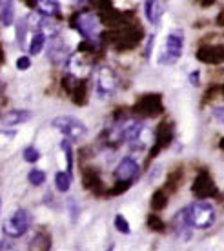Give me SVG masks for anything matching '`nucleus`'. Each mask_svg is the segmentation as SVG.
Instances as JSON below:
<instances>
[{
	"mask_svg": "<svg viewBox=\"0 0 224 251\" xmlns=\"http://www.w3.org/2000/svg\"><path fill=\"white\" fill-rule=\"evenodd\" d=\"M182 50H184V35H182V31L181 29L171 31L166 37V40H164V44L161 48L159 62L162 66H173L182 57Z\"/></svg>",
	"mask_w": 224,
	"mask_h": 251,
	"instance_id": "obj_1",
	"label": "nucleus"
},
{
	"mask_svg": "<svg viewBox=\"0 0 224 251\" xmlns=\"http://www.w3.org/2000/svg\"><path fill=\"white\" fill-rule=\"evenodd\" d=\"M51 126L55 127L56 131H60L64 135V140L68 142H77L87 135V127L82 120L69 117V115H62V117H56L53 119Z\"/></svg>",
	"mask_w": 224,
	"mask_h": 251,
	"instance_id": "obj_2",
	"label": "nucleus"
},
{
	"mask_svg": "<svg viewBox=\"0 0 224 251\" xmlns=\"http://www.w3.org/2000/svg\"><path fill=\"white\" fill-rule=\"evenodd\" d=\"M188 219L192 227H199V229H208L215 222V209L212 204H208L204 201L193 202L192 206L186 209Z\"/></svg>",
	"mask_w": 224,
	"mask_h": 251,
	"instance_id": "obj_3",
	"label": "nucleus"
},
{
	"mask_svg": "<svg viewBox=\"0 0 224 251\" xmlns=\"http://www.w3.org/2000/svg\"><path fill=\"white\" fill-rule=\"evenodd\" d=\"M29 226H31V215H29V211L28 209H17L4 222L2 229H4V233L9 239H19V237H22L29 229Z\"/></svg>",
	"mask_w": 224,
	"mask_h": 251,
	"instance_id": "obj_4",
	"label": "nucleus"
},
{
	"mask_svg": "<svg viewBox=\"0 0 224 251\" xmlns=\"http://www.w3.org/2000/svg\"><path fill=\"white\" fill-rule=\"evenodd\" d=\"M118 88V78L112 68H100L97 73V82H95V93L100 99H108L115 95Z\"/></svg>",
	"mask_w": 224,
	"mask_h": 251,
	"instance_id": "obj_5",
	"label": "nucleus"
},
{
	"mask_svg": "<svg viewBox=\"0 0 224 251\" xmlns=\"http://www.w3.org/2000/svg\"><path fill=\"white\" fill-rule=\"evenodd\" d=\"M118 140H126V142H142L144 135L148 131V127L144 122L139 120H124L122 124H117L115 127Z\"/></svg>",
	"mask_w": 224,
	"mask_h": 251,
	"instance_id": "obj_6",
	"label": "nucleus"
},
{
	"mask_svg": "<svg viewBox=\"0 0 224 251\" xmlns=\"http://www.w3.org/2000/svg\"><path fill=\"white\" fill-rule=\"evenodd\" d=\"M75 25L82 37H86L87 40H97L99 37V20L93 13H81L75 20Z\"/></svg>",
	"mask_w": 224,
	"mask_h": 251,
	"instance_id": "obj_7",
	"label": "nucleus"
},
{
	"mask_svg": "<svg viewBox=\"0 0 224 251\" xmlns=\"http://www.w3.org/2000/svg\"><path fill=\"white\" fill-rule=\"evenodd\" d=\"M137 173H139V164L131 157L122 158L118 162L117 168H115V176L120 178V180H131L133 176H137Z\"/></svg>",
	"mask_w": 224,
	"mask_h": 251,
	"instance_id": "obj_8",
	"label": "nucleus"
},
{
	"mask_svg": "<svg viewBox=\"0 0 224 251\" xmlns=\"http://www.w3.org/2000/svg\"><path fill=\"white\" fill-rule=\"evenodd\" d=\"M29 119H31V111H28V109H13V111H9V113H6L2 117V124L19 126Z\"/></svg>",
	"mask_w": 224,
	"mask_h": 251,
	"instance_id": "obj_9",
	"label": "nucleus"
},
{
	"mask_svg": "<svg viewBox=\"0 0 224 251\" xmlns=\"http://www.w3.org/2000/svg\"><path fill=\"white\" fill-rule=\"evenodd\" d=\"M144 15L151 24H159L164 15V6L161 2H144Z\"/></svg>",
	"mask_w": 224,
	"mask_h": 251,
	"instance_id": "obj_10",
	"label": "nucleus"
},
{
	"mask_svg": "<svg viewBox=\"0 0 224 251\" xmlns=\"http://www.w3.org/2000/svg\"><path fill=\"white\" fill-rule=\"evenodd\" d=\"M37 6V11L46 17V19H51V17H56L58 13H60V6H58V2H53V0H40L35 4Z\"/></svg>",
	"mask_w": 224,
	"mask_h": 251,
	"instance_id": "obj_11",
	"label": "nucleus"
},
{
	"mask_svg": "<svg viewBox=\"0 0 224 251\" xmlns=\"http://www.w3.org/2000/svg\"><path fill=\"white\" fill-rule=\"evenodd\" d=\"M15 20V4L13 2H0V22L4 27L13 24Z\"/></svg>",
	"mask_w": 224,
	"mask_h": 251,
	"instance_id": "obj_12",
	"label": "nucleus"
},
{
	"mask_svg": "<svg viewBox=\"0 0 224 251\" xmlns=\"http://www.w3.org/2000/svg\"><path fill=\"white\" fill-rule=\"evenodd\" d=\"M55 188L60 193H68L69 188H71V175H69L68 171H58V173H55Z\"/></svg>",
	"mask_w": 224,
	"mask_h": 251,
	"instance_id": "obj_13",
	"label": "nucleus"
},
{
	"mask_svg": "<svg viewBox=\"0 0 224 251\" xmlns=\"http://www.w3.org/2000/svg\"><path fill=\"white\" fill-rule=\"evenodd\" d=\"M46 35L40 31L33 33L31 37V42H29V48H28V51H29V55H38L40 51L44 50V46H46Z\"/></svg>",
	"mask_w": 224,
	"mask_h": 251,
	"instance_id": "obj_14",
	"label": "nucleus"
},
{
	"mask_svg": "<svg viewBox=\"0 0 224 251\" xmlns=\"http://www.w3.org/2000/svg\"><path fill=\"white\" fill-rule=\"evenodd\" d=\"M28 180L31 186H42L46 182V173L42 170H31L28 173Z\"/></svg>",
	"mask_w": 224,
	"mask_h": 251,
	"instance_id": "obj_15",
	"label": "nucleus"
},
{
	"mask_svg": "<svg viewBox=\"0 0 224 251\" xmlns=\"http://www.w3.org/2000/svg\"><path fill=\"white\" fill-rule=\"evenodd\" d=\"M113 226L117 227V231L124 233V235H130V233H131L130 222L126 220L124 215H117V217H115V220H113Z\"/></svg>",
	"mask_w": 224,
	"mask_h": 251,
	"instance_id": "obj_16",
	"label": "nucleus"
},
{
	"mask_svg": "<svg viewBox=\"0 0 224 251\" xmlns=\"http://www.w3.org/2000/svg\"><path fill=\"white\" fill-rule=\"evenodd\" d=\"M60 148H62L64 155H66V170H68V173L71 175V168H73V153H71V144H69L68 140H62V142H60Z\"/></svg>",
	"mask_w": 224,
	"mask_h": 251,
	"instance_id": "obj_17",
	"label": "nucleus"
},
{
	"mask_svg": "<svg viewBox=\"0 0 224 251\" xmlns=\"http://www.w3.org/2000/svg\"><path fill=\"white\" fill-rule=\"evenodd\" d=\"M22 157H24L26 162L35 164V162H38V160H40V151H38L37 148L29 146V148H26V150L22 151Z\"/></svg>",
	"mask_w": 224,
	"mask_h": 251,
	"instance_id": "obj_18",
	"label": "nucleus"
},
{
	"mask_svg": "<svg viewBox=\"0 0 224 251\" xmlns=\"http://www.w3.org/2000/svg\"><path fill=\"white\" fill-rule=\"evenodd\" d=\"M28 19H22L19 20V24H17V38H19V44L24 48V37H26V33H28Z\"/></svg>",
	"mask_w": 224,
	"mask_h": 251,
	"instance_id": "obj_19",
	"label": "nucleus"
},
{
	"mask_svg": "<svg viewBox=\"0 0 224 251\" xmlns=\"http://www.w3.org/2000/svg\"><path fill=\"white\" fill-rule=\"evenodd\" d=\"M31 68V58L29 57H19L17 58V69L19 71H26Z\"/></svg>",
	"mask_w": 224,
	"mask_h": 251,
	"instance_id": "obj_20",
	"label": "nucleus"
},
{
	"mask_svg": "<svg viewBox=\"0 0 224 251\" xmlns=\"http://www.w3.org/2000/svg\"><path fill=\"white\" fill-rule=\"evenodd\" d=\"M212 115H213V119L217 120L219 124L224 126V106L213 107V109H212Z\"/></svg>",
	"mask_w": 224,
	"mask_h": 251,
	"instance_id": "obj_21",
	"label": "nucleus"
},
{
	"mask_svg": "<svg viewBox=\"0 0 224 251\" xmlns=\"http://www.w3.org/2000/svg\"><path fill=\"white\" fill-rule=\"evenodd\" d=\"M190 82H192V86H199V82H200V73H199V71H193V73H190Z\"/></svg>",
	"mask_w": 224,
	"mask_h": 251,
	"instance_id": "obj_22",
	"label": "nucleus"
},
{
	"mask_svg": "<svg viewBox=\"0 0 224 251\" xmlns=\"http://www.w3.org/2000/svg\"><path fill=\"white\" fill-rule=\"evenodd\" d=\"M0 251H20V250L17 246L9 244V242H2V244H0Z\"/></svg>",
	"mask_w": 224,
	"mask_h": 251,
	"instance_id": "obj_23",
	"label": "nucleus"
},
{
	"mask_svg": "<svg viewBox=\"0 0 224 251\" xmlns=\"http://www.w3.org/2000/svg\"><path fill=\"white\" fill-rule=\"evenodd\" d=\"M0 204H2V202H0Z\"/></svg>",
	"mask_w": 224,
	"mask_h": 251,
	"instance_id": "obj_24",
	"label": "nucleus"
}]
</instances>
